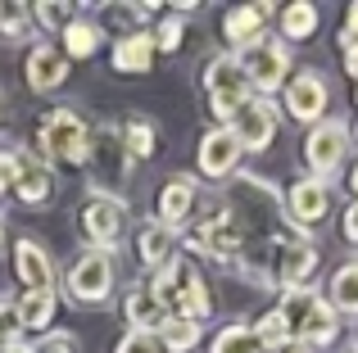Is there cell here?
I'll return each instance as SVG.
<instances>
[{
  "instance_id": "c3c4849f",
  "label": "cell",
  "mask_w": 358,
  "mask_h": 353,
  "mask_svg": "<svg viewBox=\"0 0 358 353\" xmlns=\"http://www.w3.org/2000/svg\"><path fill=\"white\" fill-rule=\"evenodd\" d=\"M0 349H5V345H0Z\"/></svg>"
},
{
  "instance_id": "4fadbf2b",
  "label": "cell",
  "mask_w": 358,
  "mask_h": 353,
  "mask_svg": "<svg viewBox=\"0 0 358 353\" xmlns=\"http://www.w3.org/2000/svg\"><path fill=\"white\" fill-rule=\"evenodd\" d=\"M14 276L23 281V290H55V258L41 240L23 236L14 240Z\"/></svg>"
},
{
  "instance_id": "52a82bcc",
  "label": "cell",
  "mask_w": 358,
  "mask_h": 353,
  "mask_svg": "<svg viewBox=\"0 0 358 353\" xmlns=\"http://www.w3.org/2000/svg\"><path fill=\"white\" fill-rule=\"evenodd\" d=\"M272 281H281V290H304L313 285V272H317V245L299 231L295 240H281L272 245Z\"/></svg>"
},
{
  "instance_id": "60d3db41",
  "label": "cell",
  "mask_w": 358,
  "mask_h": 353,
  "mask_svg": "<svg viewBox=\"0 0 358 353\" xmlns=\"http://www.w3.org/2000/svg\"><path fill=\"white\" fill-rule=\"evenodd\" d=\"M345 73L358 82V45H350V50H345Z\"/></svg>"
},
{
  "instance_id": "d590c367",
  "label": "cell",
  "mask_w": 358,
  "mask_h": 353,
  "mask_svg": "<svg viewBox=\"0 0 358 353\" xmlns=\"http://www.w3.org/2000/svg\"><path fill=\"white\" fill-rule=\"evenodd\" d=\"M114 353H164V349H159V336H155V331H127V336L118 340Z\"/></svg>"
},
{
  "instance_id": "3957f363",
  "label": "cell",
  "mask_w": 358,
  "mask_h": 353,
  "mask_svg": "<svg viewBox=\"0 0 358 353\" xmlns=\"http://www.w3.org/2000/svg\"><path fill=\"white\" fill-rule=\"evenodd\" d=\"M114 285H118L114 254H105V249H82L69 267L64 290H69V299L78 303V308H96V303H105L109 294H114Z\"/></svg>"
},
{
  "instance_id": "6da1fadb",
  "label": "cell",
  "mask_w": 358,
  "mask_h": 353,
  "mask_svg": "<svg viewBox=\"0 0 358 353\" xmlns=\"http://www.w3.org/2000/svg\"><path fill=\"white\" fill-rule=\"evenodd\" d=\"M36 145H41L45 163H73V168H82V163H91V127L87 118L78 114V109L59 105L50 109V114L41 118V127H36Z\"/></svg>"
},
{
  "instance_id": "836d02e7",
  "label": "cell",
  "mask_w": 358,
  "mask_h": 353,
  "mask_svg": "<svg viewBox=\"0 0 358 353\" xmlns=\"http://www.w3.org/2000/svg\"><path fill=\"white\" fill-rule=\"evenodd\" d=\"M182 32H186L182 14H168L164 23H159V32H150V36H155V54H173L177 45H182Z\"/></svg>"
},
{
  "instance_id": "1f68e13d",
  "label": "cell",
  "mask_w": 358,
  "mask_h": 353,
  "mask_svg": "<svg viewBox=\"0 0 358 353\" xmlns=\"http://www.w3.org/2000/svg\"><path fill=\"white\" fill-rule=\"evenodd\" d=\"M73 9L69 5H59V0H41V5H32V23H41L45 32H64V27L73 23Z\"/></svg>"
},
{
  "instance_id": "5b68a950",
  "label": "cell",
  "mask_w": 358,
  "mask_h": 353,
  "mask_svg": "<svg viewBox=\"0 0 358 353\" xmlns=\"http://www.w3.org/2000/svg\"><path fill=\"white\" fill-rule=\"evenodd\" d=\"M345 159H350V123H345V118H322V123L308 127V136H304L308 176L331 186V176L341 172Z\"/></svg>"
},
{
  "instance_id": "ac0fdd59",
  "label": "cell",
  "mask_w": 358,
  "mask_h": 353,
  "mask_svg": "<svg viewBox=\"0 0 358 353\" xmlns=\"http://www.w3.org/2000/svg\"><path fill=\"white\" fill-rule=\"evenodd\" d=\"M173 245H177V231H168L164 222H155V218L136 222V258H141V267L159 272V267L173 258Z\"/></svg>"
},
{
  "instance_id": "7dc6e473",
  "label": "cell",
  "mask_w": 358,
  "mask_h": 353,
  "mask_svg": "<svg viewBox=\"0 0 358 353\" xmlns=\"http://www.w3.org/2000/svg\"><path fill=\"white\" fill-rule=\"evenodd\" d=\"M354 105H358V87H354Z\"/></svg>"
},
{
  "instance_id": "8d00e7d4",
  "label": "cell",
  "mask_w": 358,
  "mask_h": 353,
  "mask_svg": "<svg viewBox=\"0 0 358 353\" xmlns=\"http://www.w3.org/2000/svg\"><path fill=\"white\" fill-rule=\"evenodd\" d=\"M18 172H23V154H18V150H0V195L14 190Z\"/></svg>"
},
{
  "instance_id": "f6af8a7d",
  "label": "cell",
  "mask_w": 358,
  "mask_h": 353,
  "mask_svg": "<svg viewBox=\"0 0 358 353\" xmlns=\"http://www.w3.org/2000/svg\"><path fill=\"white\" fill-rule=\"evenodd\" d=\"M0 249H5V222H0Z\"/></svg>"
},
{
  "instance_id": "83f0119b",
  "label": "cell",
  "mask_w": 358,
  "mask_h": 353,
  "mask_svg": "<svg viewBox=\"0 0 358 353\" xmlns=\"http://www.w3.org/2000/svg\"><path fill=\"white\" fill-rule=\"evenodd\" d=\"M250 331H254V340H259V349H263V353H277L281 345H290V340H295V326H290V322L281 317L277 308L263 313V317L254 322Z\"/></svg>"
},
{
  "instance_id": "f546056e",
  "label": "cell",
  "mask_w": 358,
  "mask_h": 353,
  "mask_svg": "<svg viewBox=\"0 0 358 353\" xmlns=\"http://www.w3.org/2000/svg\"><path fill=\"white\" fill-rule=\"evenodd\" d=\"M209 353H263V349H259V340H254V331L245 326V322H227V326L213 336Z\"/></svg>"
},
{
  "instance_id": "2e32d148",
  "label": "cell",
  "mask_w": 358,
  "mask_h": 353,
  "mask_svg": "<svg viewBox=\"0 0 358 353\" xmlns=\"http://www.w3.org/2000/svg\"><path fill=\"white\" fill-rule=\"evenodd\" d=\"M14 195L18 204H27V209H41V204H50V195H55V168L45 159H27L23 154V172H18V181H14Z\"/></svg>"
},
{
  "instance_id": "ffe728a7",
  "label": "cell",
  "mask_w": 358,
  "mask_h": 353,
  "mask_svg": "<svg viewBox=\"0 0 358 353\" xmlns=\"http://www.w3.org/2000/svg\"><path fill=\"white\" fill-rule=\"evenodd\" d=\"M55 313H59V290H27L18 299V326H23V336L45 331L55 322Z\"/></svg>"
},
{
  "instance_id": "d4e9b609",
  "label": "cell",
  "mask_w": 358,
  "mask_h": 353,
  "mask_svg": "<svg viewBox=\"0 0 358 353\" xmlns=\"http://www.w3.org/2000/svg\"><path fill=\"white\" fill-rule=\"evenodd\" d=\"M331 303L341 317H358V258H350V263H341L336 267V276H331Z\"/></svg>"
},
{
  "instance_id": "f35d334b",
  "label": "cell",
  "mask_w": 358,
  "mask_h": 353,
  "mask_svg": "<svg viewBox=\"0 0 358 353\" xmlns=\"http://www.w3.org/2000/svg\"><path fill=\"white\" fill-rule=\"evenodd\" d=\"M341 236L358 249V200H350V209H345V218H341Z\"/></svg>"
},
{
  "instance_id": "e0dca14e",
  "label": "cell",
  "mask_w": 358,
  "mask_h": 353,
  "mask_svg": "<svg viewBox=\"0 0 358 353\" xmlns=\"http://www.w3.org/2000/svg\"><path fill=\"white\" fill-rule=\"evenodd\" d=\"M272 14V5H236L227 9V18H222V36H227L231 54H241L245 45H254L263 36V18Z\"/></svg>"
},
{
  "instance_id": "7402d4cb",
  "label": "cell",
  "mask_w": 358,
  "mask_h": 353,
  "mask_svg": "<svg viewBox=\"0 0 358 353\" xmlns=\"http://www.w3.org/2000/svg\"><path fill=\"white\" fill-rule=\"evenodd\" d=\"M186 267H191V263H186V258H168V263L164 267H159V272L155 276H150V294H155V303H159V313H164V317H168V313H173L177 308V294H182V281H186Z\"/></svg>"
},
{
  "instance_id": "f1b7e54d",
  "label": "cell",
  "mask_w": 358,
  "mask_h": 353,
  "mask_svg": "<svg viewBox=\"0 0 358 353\" xmlns=\"http://www.w3.org/2000/svg\"><path fill=\"white\" fill-rule=\"evenodd\" d=\"M155 123L150 118H127V127H122V150H127V159H150L155 154Z\"/></svg>"
},
{
  "instance_id": "44dd1931",
  "label": "cell",
  "mask_w": 358,
  "mask_h": 353,
  "mask_svg": "<svg viewBox=\"0 0 358 353\" xmlns=\"http://www.w3.org/2000/svg\"><path fill=\"white\" fill-rule=\"evenodd\" d=\"M122 322H127V331H159L164 313H159L150 285H131V290L122 294Z\"/></svg>"
},
{
  "instance_id": "74e56055",
  "label": "cell",
  "mask_w": 358,
  "mask_h": 353,
  "mask_svg": "<svg viewBox=\"0 0 358 353\" xmlns=\"http://www.w3.org/2000/svg\"><path fill=\"white\" fill-rule=\"evenodd\" d=\"M32 353H73V336L69 331H45V336L32 345Z\"/></svg>"
},
{
  "instance_id": "e575fe53",
  "label": "cell",
  "mask_w": 358,
  "mask_h": 353,
  "mask_svg": "<svg viewBox=\"0 0 358 353\" xmlns=\"http://www.w3.org/2000/svg\"><path fill=\"white\" fill-rule=\"evenodd\" d=\"M18 336H23V326H18V299L0 294V345H9Z\"/></svg>"
},
{
  "instance_id": "8fae6325",
  "label": "cell",
  "mask_w": 358,
  "mask_h": 353,
  "mask_svg": "<svg viewBox=\"0 0 358 353\" xmlns=\"http://www.w3.org/2000/svg\"><path fill=\"white\" fill-rule=\"evenodd\" d=\"M331 213V186L317 176H299L286 190V218L295 227H322V218Z\"/></svg>"
},
{
  "instance_id": "603a6c76",
  "label": "cell",
  "mask_w": 358,
  "mask_h": 353,
  "mask_svg": "<svg viewBox=\"0 0 358 353\" xmlns=\"http://www.w3.org/2000/svg\"><path fill=\"white\" fill-rule=\"evenodd\" d=\"M114 68L118 73H145L150 63H155V36L150 32H131V36H122V41L114 45Z\"/></svg>"
},
{
  "instance_id": "4316f807",
  "label": "cell",
  "mask_w": 358,
  "mask_h": 353,
  "mask_svg": "<svg viewBox=\"0 0 358 353\" xmlns=\"http://www.w3.org/2000/svg\"><path fill=\"white\" fill-rule=\"evenodd\" d=\"M313 32H317V5L295 0L281 9V41H308Z\"/></svg>"
},
{
  "instance_id": "4dcf8cb0",
  "label": "cell",
  "mask_w": 358,
  "mask_h": 353,
  "mask_svg": "<svg viewBox=\"0 0 358 353\" xmlns=\"http://www.w3.org/2000/svg\"><path fill=\"white\" fill-rule=\"evenodd\" d=\"M317 303V290L313 285H304V290H281V303H277V313L290 322V326H299L304 322V313Z\"/></svg>"
},
{
  "instance_id": "30bf717a",
  "label": "cell",
  "mask_w": 358,
  "mask_h": 353,
  "mask_svg": "<svg viewBox=\"0 0 358 353\" xmlns=\"http://www.w3.org/2000/svg\"><path fill=\"white\" fill-rule=\"evenodd\" d=\"M277 127H281V109L272 105V100L254 96L250 105L236 114V123H231V132L241 136V150L245 154H263L272 141H277Z\"/></svg>"
},
{
  "instance_id": "7c38bea8",
  "label": "cell",
  "mask_w": 358,
  "mask_h": 353,
  "mask_svg": "<svg viewBox=\"0 0 358 353\" xmlns=\"http://www.w3.org/2000/svg\"><path fill=\"white\" fill-rule=\"evenodd\" d=\"M69 54L59 50V45H50V41H36V45H27V59H23V77H27V87L32 91H59L64 82H69Z\"/></svg>"
},
{
  "instance_id": "7a4b0ae2",
  "label": "cell",
  "mask_w": 358,
  "mask_h": 353,
  "mask_svg": "<svg viewBox=\"0 0 358 353\" xmlns=\"http://www.w3.org/2000/svg\"><path fill=\"white\" fill-rule=\"evenodd\" d=\"M204 96H209V109H213V118H218V127H231L236 114L254 100L250 82H245V68L231 50L213 54V59L204 63Z\"/></svg>"
},
{
  "instance_id": "277c9868",
  "label": "cell",
  "mask_w": 358,
  "mask_h": 353,
  "mask_svg": "<svg viewBox=\"0 0 358 353\" xmlns=\"http://www.w3.org/2000/svg\"><path fill=\"white\" fill-rule=\"evenodd\" d=\"M236 59H241V68H245L250 91H259L263 100L290 82V50H286L281 36H259L254 45H245Z\"/></svg>"
},
{
  "instance_id": "ab89813d",
  "label": "cell",
  "mask_w": 358,
  "mask_h": 353,
  "mask_svg": "<svg viewBox=\"0 0 358 353\" xmlns=\"http://www.w3.org/2000/svg\"><path fill=\"white\" fill-rule=\"evenodd\" d=\"M350 45H358V5H350L345 27H341V50H350Z\"/></svg>"
},
{
  "instance_id": "d6a6232c",
  "label": "cell",
  "mask_w": 358,
  "mask_h": 353,
  "mask_svg": "<svg viewBox=\"0 0 358 353\" xmlns=\"http://www.w3.org/2000/svg\"><path fill=\"white\" fill-rule=\"evenodd\" d=\"M27 27H32V9L27 5H0V32L5 36H27Z\"/></svg>"
},
{
  "instance_id": "9a60e30c",
  "label": "cell",
  "mask_w": 358,
  "mask_h": 353,
  "mask_svg": "<svg viewBox=\"0 0 358 353\" xmlns=\"http://www.w3.org/2000/svg\"><path fill=\"white\" fill-rule=\"evenodd\" d=\"M336 336H341V313L317 294V303L304 313V322L295 326V340H299V345H308L313 353H322V349L336 345Z\"/></svg>"
},
{
  "instance_id": "8992f818",
  "label": "cell",
  "mask_w": 358,
  "mask_h": 353,
  "mask_svg": "<svg viewBox=\"0 0 358 353\" xmlns=\"http://www.w3.org/2000/svg\"><path fill=\"white\" fill-rule=\"evenodd\" d=\"M78 222H82V236H87V249L114 254V245L122 240V231H127V204L114 200V195H91L82 204Z\"/></svg>"
},
{
  "instance_id": "ee69618b",
  "label": "cell",
  "mask_w": 358,
  "mask_h": 353,
  "mask_svg": "<svg viewBox=\"0 0 358 353\" xmlns=\"http://www.w3.org/2000/svg\"><path fill=\"white\" fill-rule=\"evenodd\" d=\"M0 127H5V96H0Z\"/></svg>"
},
{
  "instance_id": "b9f144b4",
  "label": "cell",
  "mask_w": 358,
  "mask_h": 353,
  "mask_svg": "<svg viewBox=\"0 0 358 353\" xmlns=\"http://www.w3.org/2000/svg\"><path fill=\"white\" fill-rule=\"evenodd\" d=\"M277 353H313V349H308V345H299V340H290V345H281Z\"/></svg>"
},
{
  "instance_id": "cb8c5ba5",
  "label": "cell",
  "mask_w": 358,
  "mask_h": 353,
  "mask_svg": "<svg viewBox=\"0 0 358 353\" xmlns=\"http://www.w3.org/2000/svg\"><path fill=\"white\" fill-rule=\"evenodd\" d=\"M159 349H168V353H191L195 345H200V322H191V317H177V313H168L164 322H159Z\"/></svg>"
},
{
  "instance_id": "bcb514c9",
  "label": "cell",
  "mask_w": 358,
  "mask_h": 353,
  "mask_svg": "<svg viewBox=\"0 0 358 353\" xmlns=\"http://www.w3.org/2000/svg\"><path fill=\"white\" fill-rule=\"evenodd\" d=\"M341 353H358V349H354V345H350V349H341Z\"/></svg>"
},
{
  "instance_id": "9c48e42d",
  "label": "cell",
  "mask_w": 358,
  "mask_h": 353,
  "mask_svg": "<svg viewBox=\"0 0 358 353\" xmlns=\"http://www.w3.org/2000/svg\"><path fill=\"white\" fill-rule=\"evenodd\" d=\"M241 159H245V150H241V136L231 127H209L200 136V145H195V168H200V176H209V181L231 176L241 168Z\"/></svg>"
},
{
  "instance_id": "d6986e66",
  "label": "cell",
  "mask_w": 358,
  "mask_h": 353,
  "mask_svg": "<svg viewBox=\"0 0 358 353\" xmlns=\"http://www.w3.org/2000/svg\"><path fill=\"white\" fill-rule=\"evenodd\" d=\"M177 317H191V322H209L213 317V294H209V281L200 276V267H186V281H182V294H177Z\"/></svg>"
},
{
  "instance_id": "484cf974",
  "label": "cell",
  "mask_w": 358,
  "mask_h": 353,
  "mask_svg": "<svg viewBox=\"0 0 358 353\" xmlns=\"http://www.w3.org/2000/svg\"><path fill=\"white\" fill-rule=\"evenodd\" d=\"M59 50L69 54V63L96 54L100 50V23H91V18H73V23L64 27V45H59Z\"/></svg>"
},
{
  "instance_id": "7bdbcfd3",
  "label": "cell",
  "mask_w": 358,
  "mask_h": 353,
  "mask_svg": "<svg viewBox=\"0 0 358 353\" xmlns=\"http://www.w3.org/2000/svg\"><path fill=\"white\" fill-rule=\"evenodd\" d=\"M350 190H354V200H358V159H354V172H350Z\"/></svg>"
},
{
  "instance_id": "5bb4252c",
  "label": "cell",
  "mask_w": 358,
  "mask_h": 353,
  "mask_svg": "<svg viewBox=\"0 0 358 353\" xmlns=\"http://www.w3.org/2000/svg\"><path fill=\"white\" fill-rule=\"evenodd\" d=\"M195 213V181L191 176H173V181L159 186V200H155V222H164L168 231L182 236L186 218Z\"/></svg>"
},
{
  "instance_id": "ba28073f",
  "label": "cell",
  "mask_w": 358,
  "mask_h": 353,
  "mask_svg": "<svg viewBox=\"0 0 358 353\" xmlns=\"http://www.w3.org/2000/svg\"><path fill=\"white\" fill-rule=\"evenodd\" d=\"M327 105H331V87H327V77L317 68H299L290 73L286 82V114L295 118V123H322L327 118Z\"/></svg>"
}]
</instances>
